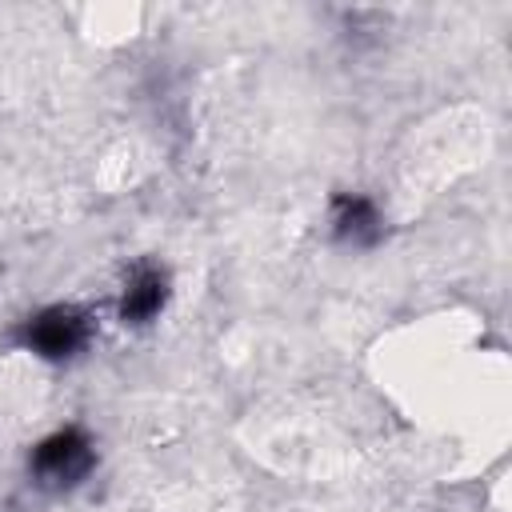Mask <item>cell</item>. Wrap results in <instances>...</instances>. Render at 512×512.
Instances as JSON below:
<instances>
[{
    "label": "cell",
    "instance_id": "obj_3",
    "mask_svg": "<svg viewBox=\"0 0 512 512\" xmlns=\"http://www.w3.org/2000/svg\"><path fill=\"white\" fill-rule=\"evenodd\" d=\"M332 236H336L340 244H352V248H372V244L384 236L380 208H376L368 196L340 192V196L332 200Z\"/></svg>",
    "mask_w": 512,
    "mask_h": 512
},
{
    "label": "cell",
    "instance_id": "obj_1",
    "mask_svg": "<svg viewBox=\"0 0 512 512\" xmlns=\"http://www.w3.org/2000/svg\"><path fill=\"white\" fill-rule=\"evenodd\" d=\"M96 464V448L92 440L80 432V428H64V432H52L48 440H40L28 456V468L36 476L40 488H72L80 484Z\"/></svg>",
    "mask_w": 512,
    "mask_h": 512
},
{
    "label": "cell",
    "instance_id": "obj_4",
    "mask_svg": "<svg viewBox=\"0 0 512 512\" xmlns=\"http://www.w3.org/2000/svg\"><path fill=\"white\" fill-rule=\"evenodd\" d=\"M168 304V272L160 264H136L124 296H120V320L124 324H148Z\"/></svg>",
    "mask_w": 512,
    "mask_h": 512
},
{
    "label": "cell",
    "instance_id": "obj_2",
    "mask_svg": "<svg viewBox=\"0 0 512 512\" xmlns=\"http://www.w3.org/2000/svg\"><path fill=\"white\" fill-rule=\"evenodd\" d=\"M88 316L72 304H52L24 324V344L44 360H72L88 344Z\"/></svg>",
    "mask_w": 512,
    "mask_h": 512
}]
</instances>
